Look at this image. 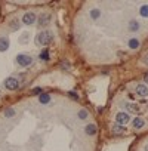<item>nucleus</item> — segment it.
I'll use <instances>...</instances> for the list:
<instances>
[{"mask_svg":"<svg viewBox=\"0 0 148 151\" xmlns=\"http://www.w3.org/2000/svg\"><path fill=\"white\" fill-rule=\"evenodd\" d=\"M54 40V34L51 31H42L36 36V43L40 46H47V45H51Z\"/></svg>","mask_w":148,"mask_h":151,"instance_id":"nucleus-1","label":"nucleus"},{"mask_svg":"<svg viewBox=\"0 0 148 151\" xmlns=\"http://www.w3.org/2000/svg\"><path fill=\"white\" fill-rule=\"evenodd\" d=\"M16 62L19 64V65H22V67H28L30 64L33 62V58L28 56V55H18L16 56Z\"/></svg>","mask_w":148,"mask_h":151,"instance_id":"nucleus-2","label":"nucleus"},{"mask_svg":"<svg viewBox=\"0 0 148 151\" xmlns=\"http://www.w3.org/2000/svg\"><path fill=\"white\" fill-rule=\"evenodd\" d=\"M5 86H6V89H9V91H15V89H18L19 81L15 77H9V79L5 80Z\"/></svg>","mask_w":148,"mask_h":151,"instance_id":"nucleus-3","label":"nucleus"},{"mask_svg":"<svg viewBox=\"0 0 148 151\" xmlns=\"http://www.w3.org/2000/svg\"><path fill=\"white\" fill-rule=\"evenodd\" d=\"M116 120H117V124H120V126H125V124H128L129 123V114L128 113H117V116H116Z\"/></svg>","mask_w":148,"mask_h":151,"instance_id":"nucleus-4","label":"nucleus"},{"mask_svg":"<svg viewBox=\"0 0 148 151\" xmlns=\"http://www.w3.org/2000/svg\"><path fill=\"white\" fill-rule=\"evenodd\" d=\"M22 22L25 24V25L34 24V22H36V15H34L33 12H27L25 15H24V18H22Z\"/></svg>","mask_w":148,"mask_h":151,"instance_id":"nucleus-5","label":"nucleus"},{"mask_svg":"<svg viewBox=\"0 0 148 151\" xmlns=\"http://www.w3.org/2000/svg\"><path fill=\"white\" fill-rule=\"evenodd\" d=\"M136 93L141 96H147L148 95V88L145 84H136Z\"/></svg>","mask_w":148,"mask_h":151,"instance_id":"nucleus-6","label":"nucleus"},{"mask_svg":"<svg viewBox=\"0 0 148 151\" xmlns=\"http://www.w3.org/2000/svg\"><path fill=\"white\" fill-rule=\"evenodd\" d=\"M111 132L114 135H121L123 132H125V126H120V124H113L111 127Z\"/></svg>","mask_w":148,"mask_h":151,"instance_id":"nucleus-7","label":"nucleus"},{"mask_svg":"<svg viewBox=\"0 0 148 151\" xmlns=\"http://www.w3.org/2000/svg\"><path fill=\"white\" fill-rule=\"evenodd\" d=\"M49 22H51V16H49V15H42V16L39 18V25H40V27H44V25H47Z\"/></svg>","mask_w":148,"mask_h":151,"instance_id":"nucleus-8","label":"nucleus"},{"mask_svg":"<svg viewBox=\"0 0 148 151\" xmlns=\"http://www.w3.org/2000/svg\"><path fill=\"white\" fill-rule=\"evenodd\" d=\"M126 110L133 114H139V107L136 104H126Z\"/></svg>","mask_w":148,"mask_h":151,"instance_id":"nucleus-9","label":"nucleus"},{"mask_svg":"<svg viewBox=\"0 0 148 151\" xmlns=\"http://www.w3.org/2000/svg\"><path fill=\"white\" fill-rule=\"evenodd\" d=\"M132 124H133V127H135V129H142V127L145 126V122H144V119L138 117V119H135V120L132 122Z\"/></svg>","mask_w":148,"mask_h":151,"instance_id":"nucleus-10","label":"nucleus"},{"mask_svg":"<svg viewBox=\"0 0 148 151\" xmlns=\"http://www.w3.org/2000/svg\"><path fill=\"white\" fill-rule=\"evenodd\" d=\"M85 131H86V133H87L89 136H93V135L96 133V126L90 123V124H87V126H86V129H85Z\"/></svg>","mask_w":148,"mask_h":151,"instance_id":"nucleus-11","label":"nucleus"},{"mask_svg":"<svg viewBox=\"0 0 148 151\" xmlns=\"http://www.w3.org/2000/svg\"><path fill=\"white\" fill-rule=\"evenodd\" d=\"M39 101H40V104H49V101H51V95L49 93H42L39 96Z\"/></svg>","mask_w":148,"mask_h":151,"instance_id":"nucleus-12","label":"nucleus"},{"mask_svg":"<svg viewBox=\"0 0 148 151\" xmlns=\"http://www.w3.org/2000/svg\"><path fill=\"white\" fill-rule=\"evenodd\" d=\"M139 45H141V43H139L138 39H130V40H129V48H130V49H138Z\"/></svg>","mask_w":148,"mask_h":151,"instance_id":"nucleus-13","label":"nucleus"},{"mask_svg":"<svg viewBox=\"0 0 148 151\" xmlns=\"http://www.w3.org/2000/svg\"><path fill=\"white\" fill-rule=\"evenodd\" d=\"M8 48H9L8 39H0V51H6Z\"/></svg>","mask_w":148,"mask_h":151,"instance_id":"nucleus-14","label":"nucleus"},{"mask_svg":"<svg viewBox=\"0 0 148 151\" xmlns=\"http://www.w3.org/2000/svg\"><path fill=\"white\" fill-rule=\"evenodd\" d=\"M138 28H139V24L136 22V21L133 19V21H130V24H129V30L130 31H138Z\"/></svg>","mask_w":148,"mask_h":151,"instance_id":"nucleus-15","label":"nucleus"},{"mask_svg":"<svg viewBox=\"0 0 148 151\" xmlns=\"http://www.w3.org/2000/svg\"><path fill=\"white\" fill-rule=\"evenodd\" d=\"M40 59H43V61H47V59H49V51H47V49H43V51L40 52Z\"/></svg>","mask_w":148,"mask_h":151,"instance_id":"nucleus-16","label":"nucleus"},{"mask_svg":"<svg viewBox=\"0 0 148 151\" xmlns=\"http://www.w3.org/2000/svg\"><path fill=\"white\" fill-rule=\"evenodd\" d=\"M139 13H141L142 16H148V5H144V6H141V9H139Z\"/></svg>","mask_w":148,"mask_h":151,"instance_id":"nucleus-17","label":"nucleus"},{"mask_svg":"<svg viewBox=\"0 0 148 151\" xmlns=\"http://www.w3.org/2000/svg\"><path fill=\"white\" fill-rule=\"evenodd\" d=\"M5 117H13L15 116V110L13 108H8V110H5Z\"/></svg>","mask_w":148,"mask_h":151,"instance_id":"nucleus-18","label":"nucleus"},{"mask_svg":"<svg viewBox=\"0 0 148 151\" xmlns=\"http://www.w3.org/2000/svg\"><path fill=\"white\" fill-rule=\"evenodd\" d=\"M99 15H101V12L98 11V9H93V11L90 12V16H92L93 19H96V18H99Z\"/></svg>","mask_w":148,"mask_h":151,"instance_id":"nucleus-19","label":"nucleus"},{"mask_svg":"<svg viewBox=\"0 0 148 151\" xmlns=\"http://www.w3.org/2000/svg\"><path fill=\"white\" fill-rule=\"evenodd\" d=\"M42 91H43L42 88H34V89L31 91V93H33V95H42Z\"/></svg>","mask_w":148,"mask_h":151,"instance_id":"nucleus-20","label":"nucleus"},{"mask_svg":"<svg viewBox=\"0 0 148 151\" xmlns=\"http://www.w3.org/2000/svg\"><path fill=\"white\" fill-rule=\"evenodd\" d=\"M79 117H80V119H86V117H87V111H86V110H80V111H79Z\"/></svg>","mask_w":148,"mask_h":151,"instance_id":"nucleus-21","label":"nucleus"},{"mask_svg":"<svg viewBox=\"0 0 148 151\" xmlns=\"http://www.w3.org/2000/svg\"><path fill=\"white\" fill-rule=\"evenodd\" d=\"M61 67H62V68H67V70H68V68H70V64H68L67 61H65V62H61Z\"/></svg>","mask_w":148,"mask_h":151,"instance_id":"nucleus-22","label":"nucleus"},{"mask_svg":"<svg viewBox=\"0 0 148 151\" xmlns=\"http://www.w3.org/2000/svg\"><path fill=\"white\" fill-rule=\"evenodd\" d=\"M12 27H13V28H19V22H18V21H13V22H12Z\"/></svg>","mask_w":148,"mask_h":151,"instance_id":"nucleus-23","label":"nucleus"},{"mask_svg":"<svg viewBox=\"0 0 148 151\" xmlns=\"http://www.w3.org/2000/svg\"><path fill=\"white\" fill-rule=\"evenodd\" d=\"M144 80H145V83L148 84V73H145V76H144Z\"/></svg>","mask_w":148,"mask_h":151,"instance_id":"nucleus-24","label":"nucleus"},{"mask_svg":"<svg viewBox=\"0 0 148 151\" xmlns=\"http://www.w3.org/2000/svg\"><path fill=\"white\" fill-rule=\"evenodd\" d=\"M70 95H71L73 98H79V96H77V93H74V92H70Z\"/></svg>","mask_w":148,"mask_h":151,"instance_id":"nucleus-25","label":"nucleus"},{"mask_svg":"<svg viewBox=\"0 0 148 151\" xmlns=\"http://www.w3.org/2000/svg\"><path fill=\"white\" fill-rule=\"evenodd\" d=\"M145 151H148V144H147V145H145Z\"/></svg>","mask_w":148,"mask_h":151,"instance_id":"nucleus-26","label":"nucleus"},{"mask_svg":"<svg viewBox=\"0 0 148 151\" xmlns=\"http://www.w3.org/2000/svg\"><path fill=\"white\" fill-rule=\"evenodd\" d=\"M147 107H148V102H147Z\"/></svg>","mask_w":148,"mask_h":151,"instance_id":"nucleus-27","label":"nucleus"}]
</instances>
